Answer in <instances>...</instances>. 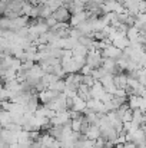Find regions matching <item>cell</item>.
Here are the masks:
<instances>
[{"instance_id":"cell-5","label":"cell","mask_w":146,"mask_h":148,"mask_svg":"<svg viewBox=\"0 0 146 148\" xmlns=\"http://www.w3.org/2000/svg\"><path fill=\"white\" fill-rule=\"evenodd\" d=\"M85 135H86L88 140L95 141V140H97V138L100 137V128H99L97 125H89V128L86 130Z\"/></svg>"},{"instance_id":"cell-15","label":"cell","mask_w":146,"mask_h":148,"mask_svg":"<svg viewBox=\"0 0 146 148\" xmlns=\"http://www.w3.org/2000/svg\"><path fill=\"white\" fill-rule=\"evenodd\" d=\"M63 94L66 95V98H75V97L77 95V91L70 89V88H65V89H63Z\"/></svg>"},{"instance_id":"cell-9","label":"cell","mask_w":146,"mask_h":148,"mask_svg":"<svg viewBox=\"0 0 146 148\" xmlns=\"http://www.w3.org/2000/svg\"><path fill=\"white\" fill-rule=\"evenodd\" d=\"M77 97H80L82 99H90V88L88 86V85H85V84H80L79 85V88H77Z\"/></svg>"},{"instance_id":"cell-16","label":"cell","mask_w":146,"mask_h":148,"mask_svg":"<svg viewBox=\"0 0 146 148\" xmlns=\"http://www.w3.org/2000/svg\"><path fill=\"white\" fill-rule=\"evenodd\" d=\"M92 71H93V69H92L88 63H85V65L80 68V73H82L83 76H85V75H90V73H92Z\"/></svg>"},{"instance_id":"cell-19","label":"cell","mask_w":146,"mask_h":148,"mask_svg":"<svg viewBox=\"0 0 146 148\" xmlns=\"http://www.w3.org/2000/svg\"><path fill=\"white\" fill-rule=\"evenodd\" d=\"M136 147H138V144L135 141H126L123 144V148H136Z\"/></svg>"},{"instance_id":"cell-4","label":"cell","mask_w":146,"mask_h":148,"mask_svg":"<svg viewBox=\"0 0 146 148\" xmlns=\"http://www.w3.org/2000/svg\"><path fill=\"white\" fill-rule=\"evenodd\" d=\"M100 52H102V58H112V59H119L123 53V50L116 48L113 43L109 45L107 48H105L103 50H100Z\"/></svg>"},{"instance_id":"cell-21","label":"cell","mask_w":146,"mask_h":148,"mask_svg":"<svg viewBox=\"0 0 146 148\" xmlns=\"http://www.w3.org/2000/svg\"><path fill=\"white\" fill-rule=\"evenodd\" d=\"M3 88H4V86H3V85H1V84H0V92H1V91H3Z\"/></svg>"},{"instance_id":"cell-7","label":"cell","mask_w":146,"mask_h":148,"mask_svg":"<svg viewBox=\"0 0 146 148\" xmlns=\"http://www.w3.org/2000/svg\"><path fill=\"white\" fill-rule=\"evenodd\" d=\"M72 109L82 114V112L86 109V99H82L80 97L76 95V97L73 98V106H72Z\"/></svg>"},{"instance_id":"cell-14","label":"cell","mask_w":146,"mask_h":148,"mask_svg":"<svg viewBox=\"0 0 146 148\" xmlns=\"http://www.w3.org/2000/svg\"><path fill=\"white\" fill-rule=\"evenodd\" d=\"M96 81H95V78L92 76V75H85L83 76V81H82V84H85V85H88L89 88L90 86H93V84H95Z\"/></svg>"},{"instance_id":"cell-11","label":"cell","mask_w":146,"mask_h":148,"mask_svg":"<svg viewBox=\"0 0 146 148\" xmlns=\"http://www.w3.org/2000/svg\"><path fill=\"white\" fill-rule=\"evenodd\" d=\"M139 35H141V32H139V29L135 27V26H130V27L126 30V38H128L130 42H138Z\"/></svg>"},{"instance_id":"cell-8","label":"cell","mask_w":146,"mask_h":148,"mask_svg":"<svg viewBox=\"0 0 146 148\" xmlns=\"http://www.w3.org/2000/svg\"><path fill=\"white\" fill-rule=\"evenodd\" d=\"M54 137L53 135H50L49 132H45V134H42L40 135V140H39V143H40V145L43 148H50L52 147V144L54 143Z\"/></svg>"},{"instance_id":"cell-1","label":"cell","mask_w":146,"mask_h":148,"mask_svg":"<svg viewBox=\"0 0 146 148\" xmlns=\"http://www.w3.org/2000/svg\"><path fill=\"white\" fill-rule=\"evenodd\" d=\"M102 52L100 50H89L88 55H86V63L92 68V69H96V68H100L102 66Z\"/></svg>"},{"instance_id":"cell-10","label":"cell","mask_w":146,"mask_h":148,"mask_svg":"<svg viewBox=\"0 0 146 148\" xmlns=\"http://www.w3.org/2000/svg\"><path fill=\"white\" fill-rule=\"evenodd\" d=\"M141 101H142V97L139 95H128V103H129V108L130 109H138L141 106Z\"/></svg>"},{"instance_id":"cell-17","label":"cell","mask_w":146,"mask_h":148,"mask_svg":"<svg viewBox=\"0 0 146 148\" xmlns=\"http://www.w3.org/2000/svg\"><path fill=\"white\" fill-rule=\"evenodd\" d=\"M106 144V140L103 137H99L97 140H95V148H102Z\"/></svg>"},{"instance_id":"cell-2","label":"cell","mask_w":146,"mask_h":148,"mask_svg":"<svg viewBox=\"0 0 146 148\" xmlns=\"http://www.w3.org/2000/svg\"><path fill=\"white\" fill-rule=\"evenodd\" d=\"M52 16L57 20V22H69V19H70V12H69V9H67V6H60V7H57L53 13H52Z\"/></svg>"},{"instance_id":"cell-12","label":"cell","mask_w":146,"mask_h":148,"mask_svg":"<svg viewBox=\"0 0 146 148\" xmlns=\"http://www.w3.org/2000/svg\"><path fill=\"white\" fill-rule=\"evenodd\" d=\"M85 116L80 115L79 118H75V119H70V127H72V131L75 132H82V122H83Z\"/></svg>"},{"instance_id":"cell-6","label":"cell","mask_w":146,"mask_h":148,"mask_svg":"<svg viewBox=\"0 0 146 148\" xmlns=\"http://www.w3.org/2000/svg\"><path fill=\"white\" fill-rule=\"evenodd\" d=\"M113 84H115L117 88H126V86H128V75L119 72L117 75L113 76Z\"/></svg>"},{"instance_id":"cell-13","label":"cell","mask_w":146,"mask_h":148,"mask_svg":"<svg viewBox=\"0 0 146 148\" xmlns=\"http://www.w3.org/2000/svg\"><path fill=\"white\" fill-rule=\"evenodd\" d=\"M133 109H130V108H128L125 112H123V115L120 116V119H122V122H128V121H132V118H133Z\"/></svg>"},{"instance_id":"cell-20","label":"cell","mask_w":146,"mask_h":148,"mask_svg":"<svg viewBox=\"0 0 146 148\" xmlns=\"http://www.w3.org/2000/svg\"><path fill=\"white\" fill-rule=\"evenodd\" d=\"M130 130H132V121L123 122V131H125V132H129Z\"/></svg>"},{"instance_id":"cell-3","label":"cell","mask_w":146,"mask_h":148,"mask_svg":"<svg viewBox=\"0 0 146 148\" xmlns=\"http://www.w3.org/2000/svg\"><path fill=\"white\" fill-rule=\"evenodd\" d=\"M62 68L65 69V72L66 73H77V72H80V65L75 60V58L72 56L70 59H67V60H62Z\"/></svg>"},{"instance_id":"cell-18","label":"cell","mask_w":146,"mask_h":148,"mask_svg":"<svg viewBox=\"0 0 146 148\" xmlns=\"http://www.w3.org/2000/svg\"><path fill=\"white\" fill-rule=\"evenodd\" d=\"M45 22H46V25H48L49 27H52V26H54V25L57 23V20H56V19H54L52 14H50L49 17H46V19H45Z\"/></svg>"}]
</instances>
